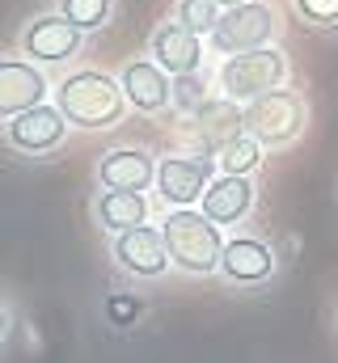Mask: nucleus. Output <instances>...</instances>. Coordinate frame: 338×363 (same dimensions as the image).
I'll use <instances>...</instances> for the list:
<instances>
[{
  "label": "nucleus",
  "mask_w": 338,
  "mask_h": 363,
  "mask_svg": "<svg viewBox=\"0 0 338 363\" xmlns=\"http://www.w3.org/2000/svg\"><path fill=\"white\" fill-rule=\"evenodd\" d=\"M110 258L114 267L140 283H153L173 267L169 262V250H165V233L153 228V224H140V228H127V233H114L110 241Z\"/></svg>",
  "instance_id": "8"
},
{
  "label": "nucleus",
  "mask_w": 338,
  "mask_h": 363,
  "mask_svg": "<svg viewBox=\"0 0 338 363\" xmlns=\"http://www.w3.org/2000/svg\"><path fill=\"white\" fill-rule=\"evenodd\" d=\"M190 123H195V135H199L203 152L216 157V148H224L229 140H237V135L246 131V106L220 93V97H207V101L190 114Z\"/></svg>",
  "instance_id": "15"
},
{
  "label": "nucleus",
  "mask_w": 338,
  "mask_h": 363,
  "mask_svg": "<svg viewBox=\"0 0 338 363\" xmlns=\"http://www.w3.org/2000/svg\"><path fill=\"white\" fill-rule=\"evenodd\" d=\"M9 330H13V313H9V304L0 300V342L9 338Z\"/></svg>",
  "instance_id": "23"
},
{
  "label": "nucleus",
  "mask_w": 338,
  "mask_h": 363,
  "mask_svg": "<svg viewBox=\"0 0 338 363\" xmlns=\"http://www.w3.org/2000/svg\"><path fill=\"white\" fill-rule=\"evenodd\" d=\"M288 72H292V64H288L283 47L271 43V47H258V51L224 55L220 68H216V89L246 106V101L262 97V93L283 89L288 85Z\"/></svg>",
  "instance_id": "3"
},
{
  "label": "nucleus",
  "mask_w": 338,
  "mask_h": 363,
  "mask_svg": "<svg viewBox=\"0 0 338 363\" xmlns=\"http://www.w3.org/2000/svg\"><path fill=\"white\" fill-rule=\"evenodd\" d=\"M148 199L144 190H102L93 199V220L114 237V233H127V228H140L148 224Z\"/></svg>",
  "instance_id": "17"
},
{
  "label": "nucleus",
  "mask_w": 338,
  "mask_h": 363,
  "mask_svg": "<svg viewBox=\"0 0 338 363\" xmlns=\"http://www.w3.org/2000/svg\"><path fill=\"white\" fill-rule=\"evenodd\" d=\"M305 127H309V106L296 89H271L246 101V131L266 152L296 144L305 135Z\"/></svg>",
  "instance_id": "4"
},
{
  "label": "nucleus",
  "mask_w": 338,
  "mask_h": 363,
  "mask_svg": "<svg viewBox=\"0 0 338 363\" xmlns=\"http://www.w3.org/2000/svg\"><path fill=\"white\" fill-rule=\"evenodd\" d=\"M123 97L136 114H161L173 106V77L148 55V60H127L119 72Z\"/></svg>",
  "instance_id": "12"
},
{
  "label": "nucleus",
  "mask_w": 338,
  "mask_h": 363,
  "mask_svg": "<svg viewBox=\"0 0 338 363\" xmlns=\"http://www.w3.org/2000/svg\"><path fill=\"white\" fill-rule=\"evenodd\" d=\"M68 127L72 123L64 118V110L55 101H43V106H34L26 114L9 118L4 123V140H9V148H17L26 157H47V152H55L64 144Z\"/></svg>",
  "instance_id": "10"
},
{
  "label": "nucleus",
  "mask_w": 338,
  "mask_h": 363,
  "mask_svg": "<svg viewBox=\"0 0 338 363\" xmlns=\"http://www.w3.org/2000/svg\"><path fill=\"white\" fill-rule=\"evenodd\" d=\"M266 161V148L254 140L250 131H241L237 140H229L224 148H216V174H246L254 178Z\"/></svg>",
  "instance_id": "18"
},
{
  "label": "nucleus",
  "mask_w": 338,
  "mask_h": 363,
  "mask_svg": "<svg viewBox=\"0 0 338 363\" xmlns=\"http://www.w3.org/2000/svg\"><path fill=\"white\" fill-rule=\"evenodd\" d=\"M275 250L262 237H229L224 254H220V274L233 287H258L275 274Z\"/></svg>",
  "instance_id": "14"
},
{
  "label": "nucleus",
  "mask_w": 338,
  "mask_h": 363,
  "mask_svg": "<svg viewBox=\"0 0 338 363\" xmlns=\"http://www.w3.org/2000/svg\"><path fill=\"white\" fill-rule=\"evenodd\" d=\"M60 13L77 26V30H102V26H110V17H114V0H60Z\"/></svg>",
  "instance_id": "19"
},
{
  "label": "nucleus",
  "mask_w": 338,
  "mask_h": 363,
  "mask_svg": "<svg viewBox=\"0 0 338 363\" xmlns=\"http://www.w3.org/2000/svg\"><path fill=\"white\" fill-rule=\"evenodd\" d=\"M216 178V157H195V152H173L157 161V194L165 207H199L203 190Z\"/></svg>",
  "instance_id": "7"
},
{
  "label": "nucleus",
  "mask_w": 338,
  "mask_h": 363,
  "mask_svg": "<svg viewBox=\"0 0 338 363\" xmlns=\"http://www.w3.org/2000/svg\"><path fill=\"white\" fill-rule=\"evenodd\" d=\"M254 199H258L254 178H246V174H216L212 186L203 190V199H199V211L207 220H216L220 228H233L254 211Z\"/></svg>",
  "instance_id": "13"
},
{
  "label": "nucleus",
  "mask_w": 338,
  "mask_h": 363,
  "mask_svg": "<svg viewBox=\"0 0 338 363\" xmlns=\"http://www.w3.org/2000/svg\"><path fill=\"white\" fill-rule=\"evenodd\" d=\"M51 101L64 110V118L81 131H106L114 127L123 114H127V97H123V85L119 77L110 72H97V68H77L68 72L55 89H51Z\"/></svg>",
  "instance_id": "1"
},
{
  "label": "nucleus",
  "mask_w": 338,
  "mask_h": 363,
  "mask_svg": "<svg viewBox=\"0 0 338 363\" xmlns=\"http://www.w3.org/2000/svg\"><path fill=\"white\" fill-rule=\"evenodd\" d=\"M161 233H165L169 262L182 274H220V254L229 237L199 207H169Z\"/></svg>",
  "instance_id": "2"
},
{
  "label": "nucleus",
  "mask_w": 338,
  "mask_h": 363,
  "mask_svg": "<svg viewBox=\"0 0 338 363\" xmlns=\"http://www.w3.org/2000/svg\"><path fill=\"white\" fill-rule=\"evenodd\" d=\"M148 55L165 68L169 77H186V72H203V60H207V47H203V34H195L190 26H182L178 17L161 21L148 38Z\"/></svg>",
  "instance_id": "11"
},
{
  "label": "nucleus",
  "mask_w": 338,
  "mask_h": 363,
  "mask_svg": "<svg viewBox=\"0 0 338 363\" xmlns=\"http://www.w3.org/2000/svg\"><path fill=\"white\" fill-rule=\"evenodd\" d=\"M51 101V81L43 72V64L26 60V55H0V123L34 110Z\"/></svg>",
  "instance_id": "9"
},
{
  "label": "nucleus",
  "mask_w": 338,
  "mask_h": 363,
  "mask_svg": "<svg viewBox=\"0 0 338 363\" xmlns=\"http://www.w3.org/2000/svg\"><path fill=\"white\" fill-rule=\"evenodd\" d=\"M220 13H224V9H220L216 0H178V4H173V17H178L182 26H190L195 34H203V38L216 30Z\"/></svg>",
  "instance_id": "21"
},
{
  "label": "nucleus",
  "mask_w": 338,
  "mask_h": 363,
  "mask_svg": "<svg viewBox=\"0 0 338 363\" xmlns=\"http://www.w3.org/2000/svg\"><path fill=\"white\" fill-rule=\"evenodd\" d=\"M207 97H212V81H207V72L173 77V110H178V114H186V118H190Z\"/></svg>",
  "instance_id": "20"
},
{
  "label": "nucleus",
  "mask_w": 338,
  "mask_h": 363,
  "mask_svg": "<svg viewBox=\"0 0 338 363\" xmlns=\"http://www.w3.org/2000/svg\"><path fill=\"white\" fill-rule=\"evenodd\" d=\"M292 9L313 30H338V0H292Z\"/></svg>",
  "instance_id": "22"
},
{
  "label": "nucleus",
  "mask_w": 338,
  "mask_h": 363,
  "mask_svg": "<svg viewBox=\"0 0 338 363\" xmlns=\"http://www.w3.org/2000/svg\"><path fill=\"white\" fill-rule=\"evenodd\" d=\"M220 9H233V4H246V0H216Z\"/></svg>",
  "instance_id": "24"
},
{
  "label": "nucleus",
  "mask_w": 338,
  "mask_h": 363,
  "mask_svg": "<svg viewBox=\"0 0 338 363\" xmlns=\"http://www.w3.org/2000/svg\"><path fill=\"white\" fill-rule=\"evenodd\" d=\"M17 47H21L26 60H34V64H43V68H47V64H72L84 47V30H77L60 9H55V13H38V17H30V21L21 26Z\"/></svg>",
  "instance_id": "6"
},
{
  "label": "nucleus",
  "mask_w": 338,
  "mask_h": 363,
  "mask_svg": "<svg viewBox=\"0 0 338 363\" xmlns=\"http://www.w3.org/2000/svg\"><path fill=\"white\" fill-rule=\"evenodd\" d=\"M275 34H279V13L266 0H246V4H233V9L220 13L207 43H212L216 55H241V51L271 47Z\"/></svg>",
  "instance_id": "5"
},
{
  "label": "nucleus",
  "mask_w": 338,
  "mask_h": 363,
  "mask_svg": "<svg viewBox=\"0 0 338 363\" xmlns=\"http://www.w3.org/2000/svg\"><path fill=\"white\" fill-rule=\"evenodd\" d=\"M97 182L106 190H148L157 186V157L148 148H110L97 161Z\"/></svg>",
  "instance_id": "16"
}]
</instances>
